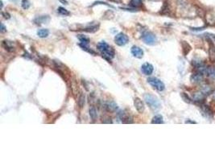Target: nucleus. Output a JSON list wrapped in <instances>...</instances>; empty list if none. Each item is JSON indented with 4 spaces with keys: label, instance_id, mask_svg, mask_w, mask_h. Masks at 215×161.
Segmentation results:
<instances>
[{
    "label": "nucleus",
    "instance_id": "nucleus-1",
    "mask_svg": "<svg viewBox=\"0 0 215 161\" xmlns=\"http://www.w3.org/2000/svg\"><path fill=\"white\" fill-rule=\"evenodd\" d=\"M97 49L99 52H101V54L102 55L106 60L110 61V60L115 57V52L114 49L111 46H110L108 44H106L105 41H101L97 44Z\"/></svg>",
    "mask_w": 215,
    "mask_h": 161
},
{
    "label": "nucleus",
    "instance_id": "nucleus-2",
    "mask_svg": "<svg viewBox=\"0 0 215 161\" xmlns=\"http://www.w3.org/2000/svg\"><path fill=\"white\" fill-rule=\"evenodd\" d=\"M144 100L151 109L156 110H159L161 108V102H160L159 99L154 95L146 94L144 95Z\"/></svg>",
    "mask_w": 215,
    "mask_h": 161
},
{
    "label": "nucleus",
    "instance_id": "nucleus-3",
    "mask_svg": "<svg viewBox=\"0 0 215 161\" xmlns=\"http://www.w3.org/2000/svg\"><path fill=\"white\" fill-rule=\"evenodd\" d=\"M147 82L152 86L153 88H155V89H157L158 91H163L165 89V86L162 80L160 79H158L156 78L152 77L147 79Z\"/></svg>",
    "mask_w": 215,
    "mask_h": 161
},
{
    "label": "nucleus",
    "instance_id": "nucleus-4",
    "mask_svg": "<svg viewBox=\"0 0 215 161\" xmlns=\"http://www.w3.org/2000/svg\"><path fill=\"white\" fill-rule=\"evenodd\" d=\"M142 39H143V42L148 45H154L157 42L156 36L152 32H144L142 36Z\"/></svg>",
    "mask_w": 215,
    "mask_h": 161
},
{
    "label": "nucleus",
    "instance_id": "nucleus-5",
    "mask_svg": "<svg viewBox=\"0 0 215 161\" xmlns=\"http://www.w3.org/2000/svg\"><path fill=\"white\" fill-rule=\"evenodd\" d=\"M128 41H129L128 36L123 32L118 33L115 36V42L118 46H124L125 44L128 43Z\"/></svg>",
    "mask_w": 215,
    "mask_h": 161
},
{
    "label": "nucleus",
    "instance_id": "nucleus-6",
    "mask_svg": "<svg viewBox=\"0 0 215 161\" xmlns=\"http://www.w3.org/2000/svg\"><path fill=\"white\" fill-rule=\"evenodd\" d=\"M118 118L122 121L123 123H132L133 120H132V117L127 115L125 111L123 110H120L118 113Z\"/></svg>",
    "mask_w": 215,
    "mask_h": 161
},
{
    "label": "nucleus",
    "instance_id": "nucleus-7",
    "mask_svg": "<svg viewBox=\"0 0 215 161\" xmlns=\"http://www.w3.org/2000/svg\"><path fill=\"white\" fill-rule=\"evenodd\" d=\"M134 106H135V109L139 114H142L145 110V106L143 102L139 98H135L134 100Z\"/></svg>",
    "mask_w": 215,
    "mask_h": 161
},
{
    "label": "nucleus",
    "instance_id": "nucleus-8",
    "mask_svg": "<svg viewBox=\"0 0 215 161\" xmlns=\"http://www.w3.org/2000/svg\"><path fill=\"white\" fill-rule=\"evenodd\" d=\"M209 59L211 62H215V45L212 40L209 39Z\"/></svg>",
    "mask_w": 215,
    "mask_h": 161
},
{
    "label": "nucleus",
    "instance_id": "nucleus-9",
    "mask_svg": "<svg viewBox=\"0 0 215 161\" xmlns=\"http://www.w3.org/2000/svg\"><path fill=\"white\" fill-rule=\"evenodd\" d=\"M141 70L143 73V74L147 75V76H149L154 71V67H153L152 64L144 63L142 65V67H141Z\"/></svg>",
    "mask_w": 215,
    "mask_h": 161
},
{
    "label": "nucleus",
    "instance_id": "nucleus-10",
    "mask_svg": "<svg viewBox=\"0 0 215 161\" xmlns=\"http://www.w3.org/2000/svg\"><path fill=\"white\" fill-rule=\"evenodd\" d=\"M190 80H191V82L193 84L201 83L204 80L203 73H200V72H198V73H193V74L191 76Z\"/></svg>",
    "mask_w": 215,
    "mask_h": 161
},
{
    "label": "nucleus",
    "instance_id": "nucleus-11",
    "mask_svg": "<svg viewBox=\"0 0 215 161\" xmlns=\"http://www.w3.org/2000/svg\"><path fill=\"white\" fill-rule=\"evenodd\" d=\"M131 54L133 55V57H135V58H139V59H141V58L143 57V50L142 49H140L139 47L138 46H133L131 49Z\"/></svg>",
    "mask_w": 215,
    "mask_h": 161
},
{
    "label": "nucleus",
    "instance_id": "nucleus-12",
    "mask_svg": "<svg viewBox=\"0 0 215 161\" xmlns=\"http://www.w3.org/2000/svg\"><path fill=\"white\" fill-rule=\"evenodd\" d=\"M2 46L6 49L7 52H12L15 50L14 45H13V43L12 41H9V40H3L2 42Z\"/></svg>",
    "mask_w": 215,
    "mask_h": 161
},
{
    "label": "nucleus",
    "instance_id": "nucleus-13",
    "mask_svg": "<svg viewBox=\"0 0 215 161\" xmlns=\"http://www.w3.org/2000/svg\"><path fill=\"white\" fill-rule=\"evenodd\" d=\"M206 95L202 91H200V92L196 93L193 94L192 99H193V101H195L196 102H201L206 98Z\"/></svg>",
    "mask_w": 215,
    "mask_h": 161
},
{
    "label": "nucleus",
    "instance_id": "nucleus-14",
    "mask_svg": "<svg viewBox=\"0 0 215 161\" xmlns=\"http://www.w3.org/2000/svg\"><path fill=\"white\" fill-rule=\"evenodd\" d=\"M49 21V15H42V16H39V17L36 18L34 20V22L36 24H41V23H48Z\"/></svg>",
    "mask_w": 215,
    "mask_h": 161
},
{
    "label": "nucleus",
    "instance_id": "nucleus-15",
    "mask_svg": "<svg viewBox=\"0 0 215 161\" xmlns=\"http://www.w3.org/2000/svg\"><path fill=\"white\" fill-rule=\"evenodd\" d=\"M201 107V110H202V112H203L204 115H206L207 118H212L213 112L212 110L209 109V107H208L207 106H206V105H202Z\"/></svg>",
    "mask_w": 215,
    "mask_h": 161
},
{
    "label": "nucleus",
    "instance_id": "nucleus-16",
    "mask_svg": "<svg viewBox=\"0 0 215 161\" xmlns=\"http://www.w3.org/2000/svg\"><path fill=\"white\" fill-rule=\"evenodd\" d=\"M105 108H106L108 111H115L118 109L117 105L114 102H108L105 104Z\"/></svg>",
    "mask_w": 215,
    "mask_h": 161
},
{
    "label": "nucleus",
    "instance_id": "nucleus-17",
    "mask_svg": "<svg viewBox=\"0 0 215 161\" xmlns=\"http://www.w3.org/2000/svg\"><path fill=\"white\" fill-rule=\"evenodd\" d=\"M206 74L209 77V78L215 79V68L213 66L207 67L206 70Z\"/></svg>",
    "mask_w": 215,
    "mask_h": 161
},
{
    "label": "nucleus",
    "instance_id": "nucleus-18",
    "mask_svg": "<svg viewBox=\"0 0 215 161\" xmlns=\"http://www.w3.org/2000/svg\"><path fill=\"white\" fill-rule=\"evenodd\" d=\"M99 29V24L98 25H91V26L86 27L85 28L81 29V31H83V32H95L98 31Z\"/></svg>",
    "mask_w": 215,
    "mask_h": 161
},
{
    "label": "nucleus",
    "instance_id": "nucleus-19",
    "mask_svg": "<svg viewBox=\"0 0 215 161\" xmlns=\"http://www.w3.org/2000/svg\"><path fill=\"white\" fill-rule=\"evenodd\" d=\"M181 45H182V50H183V53L184 56H186L191 50V47L189 44L187 43L186 41H181Z\"/></svg>",
    "mask_w": 215,
    "mask_h": 161
},
{
    "label": "nucleus",
    "instance_id": "nucleus-20",
    "mask_svg": "<svg viewBox=\"0 0 215 161\" xmlns=\"http://www.w3.org/2000/svg\"><path fill=\"white\" fill-rule=\"evenodd\" d=\"M49 35V31L48 29H40L38 30L37 36L40 38H46L48 37Z\"/></svg>",
    "mask_w": 215,
    "mask_h": 161
},
{
    "label": "nucleus",
    "instance_id": "nucleus-21",
    "mask_svg": "<svg viewBox=\"0 0 215 161\" xmlns=\"http://www.w3.org/2000/svg\"><path fill=\"white\" fill-rule=\"evenodd\" d=\"M152 124H161L163 123V117L161 115H155L154 118H152Z\"/></svg>",
    "mask_w": 215,
    "mask_h": 161
},
{
    "label": "nucleus",
    "instance_id": "nucleus-22",
    "mask_svg": "<svg viewBox=\"0 0 215 161\" xmlns=\"http://www.w3.org/2000/svg\"><path fill=\"white\" fill-rule=\"evenodd\" d=\"M143 3V0H131L130 1V5L132 7H139Z\"/></svg>",
    "mask_w": 215,
    "mask_h": 161
},
{
    "label": "nucleus",
    "instance_id": "nucleus-23",
    "mask_svg": "<svg viewBox=\"0 0 215 161\" xmlns=\"http://www.w3.org/2000/svg\"><path fill=\"white\" fill-rule=\"evenodd\" d=\"M85 101H86V97H85V94H81V95L79 96V98L78 100V106L80 108H82L85 105Z\"/></svg>",
    "mask_w": 215,
    "mask_h": 161
},
{
    "label": "nucleus",
    "instance_id": "nucleus-24",
    "mask_svg": "<svg viewBox=\"0 0 215 161\" xmlns=\"http://www.w3.org/2000/svg\"><path fill=\"white\" fill-rule=\"evenodd\" d=\"M89 116L93 121H94L97 119V117H98V115H97V111L95 110L94 107H91L89 109Z\"/></svg>",
    "mask_w": 215,
    "mask_h": 161
},
{
    "label": "nucleus",
    "instance_id": "nucleus-25",
    "mask_svg": "<svg viewBox=\"0 0 215 161\" xmlns=\"http://www.w3.org/2000/svg\"><path fill=\"white\" fill-rule=\"evenodd\" d=\"M79 40H80L81 44H86L87 45L89 43V39L88 37H86V36H84V35H79L78 36Z\"/></svg>",
    "mask_w": 215,
    "mask_h": 161
},
{
    "label": "nucleus",
    "instance_id": "nucleus-26",
    "mask_svg": "<svg viewBox=\"0 0 215 161\" xmlns=\"http://www.w3.org/2000/svg\"><path fill=\"white\" fill-rule=\"evenodd\" d=\"M57 12L60 15H65V16H67V15H70V12H69L68 10H66L65 8L62 7H58Z\"/></svg>",
    "mask_w": 215,
    "mask_h": 161
},
{
    "label": "nucleus",
    "instance_id": "nucleus-27",
    "mask_svg": "<svg viewBox=\"0 0 215 161\" xmlns=\"http://www.w3.org/2000/svg\"><path fill=\"white\" fill-rule=\"evenodd\" d=\"M79 46H80L81 48V49L84 50V51H86L87 52H89V53H90V54H92V55H94V56L96 55V53H95L94 51H93V50H91L90 49H89L88 47H86V44H79Z\"/></svg>",
    "mask_w": 215,
    "mask_h": 161
},
{
    "label": "nucleus",
    "instance_id": "nucleus-28",
    "mask_svg": "<svg viewBox=\"0 0 215 161\" xmlns=\"http://www.w3.org/2000/svg\"><path fill=\"white\" fill-rule=\"evenodd\" d=\"M21 5H22V7L24 10H28L30 7V6H31V3L29 2V0H22Z\"/></svg>",
    "mask_w": 215,
    "mask_h": 161
},
{
    "label": "nucleus",
    "instance_id": "nucleus-29",
    "mask_svg": "<svg viewBox=\"0 0 215 161\" xmlns=\"http://www.w3.org/2000/svg\"><path fill=\"white\" fill-rule=\"evenodd\" d=\"M169 12H170V10H169V5H168V3H165L164 4H163V7H162V11L161 12V13H162V14H163V15H165V14H169Z\"/></svg>",
    "mask_w": 215,
    "mask_h": 161
},
{
    "label": "nucleus",
    "instance_id": "nucleus-30",
    "mask_svg": "<svg viewBox=\"0 0 215 161\" xmlns=\"http://www.w3.org/2000/svg\"><path fill=\"white\" fill-rule=\"evenodd\" d=\"M201 91H202L206 95L209 94V93L211 92V88L209 86H204L201 89Z\"/></svg>",
    "mask_w": 215,
    "mask_h": 161
},
{
    "label": "nucleus",
    "instance_id": "nucleus-31",
    "mask_svg": "<svg viewBox=\"0 0 215 161\" xmlns=\"http://www.w3.org/2000/svg\"><path fill=\"white\" fill-rule=\"evenodd\" d=\"M181 97H182V98L184 99V102H188V103H190V102H192L191 99L189 98V96H188L187 94H185L184 93H182V94H181Z\"/></svg>",
    "mask_w": 215,
    "mask_h": 161
},
{
    "label": "nucleus",
    "instance_id": "nucleus-32",
    "mask_svg": "<svg viewBox=\"0 0 215 161\" xmlns=\"http://www.w3.org/2000/svg\"><path fill=\"white\" fill-rule=\"evenodd\" d=\"M2 15H3V17L5 18L6 20H8V19H10V18H11V16H10V15H9L8 13H5V12H3V13H2Z\"/></svg>",
    "mask_w": 215,
    "mask_h": 161
},
{
    "label": "nucleus",
    "instance_id": "nucleus-33",
    "mask_svg": "<svg viewBox=\"0 0 215 161\" xmlns=\"http://www.w3.org/2000/svg\"><path fill=\"white\" fill-rule=\"evenodd\" d=\"M7 32V28L4 26L3 23H1V32Z\"/></svg>",
    "mask_w": 215,
    "mask_h": 161
},
{
    "label": "nucleus",
    "instance_id": "nucleus-34",
    "mask_svg": "<svg viewBox=\"0 0 215 161\" xmlns=\"http://www.w3.org/2000/svg\"><path fill=\"white\" fill-rule=\"evenodd\" d=\"M110 1H111V2H114V3H121V1H122V0H110Z\"/></svg>",
    "mask_w": 215,
    "mask_h": 161
},
{
    "label": "nucleus",
    "instance_id": "nucleus-35",
    "mask_svg": "<svg viewBox=\"0 0 215 161\" xmlns=\"http://www.w3.org/2000/svg\"><path fill=\"white\" fill-rule=\"evenodd\" d=\"M185 123H196V122H192V121L190 120H187L185 122Z\"/></svg>",
    "mask_w": 215,
    "mask_h": 161
},
{
    "label": "nucleus",
    "instance_id": "nucleus-36",
    "mask_svg": "<svg viewBox=\"0 0 215 161\" xmlns=\"http://www.w3.org/2000/svg\"><path fill=\"white\" fill-rule=\"evenodd\" d=\"M60 1L61 2V3H63V4H68V3H67V2H66V1H65V0H60Z\"/></svg>",
    "mask_w": 215,
    "mask_h": 161
},
{
    "label": "nucleus",
    "instance_id": "nucleus-37",
    "mask_svg": "<svg viewBox=\"0 0 215 161\" xmlns=\"http://www.w3.org/2000/svg\"><path fill=\"white\" fill-rule=\"evenodd\" d=\"M210 36H211V37H213L215 40V36H213V35H210Z\"/></svg>",
    "mask_w": 215,
    "mask_h": 161
}]
</instances>
